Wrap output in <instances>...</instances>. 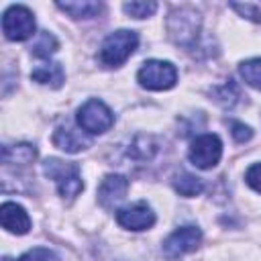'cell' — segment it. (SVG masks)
Returning a JSON list of instances; mask_svg holds the SVG:
<instances>
[{
	"label": "cell",
	"mask_w": 261,
	"mask_h": 261,
	"mask_svg": "<svg viewBox=\"0 0 261 261\" xmlns=\"http://www.w3.org/2000/svg\"><path fill=\"white\" fill-rule=\"evenodd\" d=\"M200 27H202L200 12L192 6L173 8L167 16V33H169L171 41L186 49H192L196 45Z\"/></svg>",
	"instance_id": "obj_1"
},
{
	"label": "cell",
	"mask_w": 261,
	"mask_h": 261,
	"mask_svg": "<svg viewBox=\"0 0 261 261\" xmlns=\"http://www.w3.org/2000/svg\"><path fill=\"white\" fill-rule=\"evenodd\" d=\"M43 171L49 179L55 181L57 192H59L61 198L73 200L84 190L80 165L73 163V161H63V159H57V157H49L43 163Z\"/></svg>",
	"instance_id": "obj_2"
},
{
	"label": "cell",
	"mask_w": 261,
	"mask_h": 261,
	"mask_svg": "<svg viewBox=\"0 0 261 261\" xmlns=\"http://www.w3.org/2000/svg\"><path fill=\"white\" fill-rule=\"evenodd\" d=\"M137 45H139V35L135 31H128V29L114 31L104 39L98 59L106 67H118L135 53Z\"/></svg>",
	"instance_id": "obj_3"
},
{
	"label": "cell",
	"mask_w": 261,
	"mask_h": 261,
	"mask_svg": "<svg viewBox=\"0 0 261 261\" xmlns=\"http://www.w3.org/2000/svg\"><path fill=\"white\" fill-rule=\"evenodd\" d=\"M77 124L84 133L88 135H102L112 128L114 124V114L112 110L102 102V100H88L77 108Z\"/></svg>",
	"instance_id": "obj_4"
},
{
	"label": "cell",
	"mask_w": 261,
	"mask_h": 261,
	"mask_svg": "<svg viewBox=\"0 0 261 261\" xmlns=\"http://www.w3.org/2000/svg\"><path fill=\"white\" fill-rule=\"evenodd\" d=\"M137 80L143 88L153 90V92H161V90H169L175 86L177 82V69L173 63L169 61H161V59H149L141 65Z\"/></svg>",
	"instance_id": "obj_5"
},
{
	"label": "cell",
	"mask_w": 261,
	"mask_h": 261,
	"mask_svg": "<svg viewBox=\"0 0 261 261\" xmlns=\"http://www.w3.org/2000/svg\"><path fill=\"white\" fill-rule=\"evenodd\" d=\"M35 16L22 4H12L2 16V31L8 41H27L35 35Z\"/></svg>",
	"instance_id": "obj_6"
},
{
	"label": "cell",
	"mask_w": 261,
	"mask_h": 261,
	"mask_svg": "<svg viewBox=\"0 0 261 261\" xmlns=\"http://www.w3.org/2000/svg\"><path fill=\"white\" fill-rule=\"evenodd\" d=\"M188 157L198 169H212L222 157V141L218 139V135L212 133L200 135L192 141Z\"/></svg>",
	"instance_id": "obj_7"
},
{
	"label": "cell",
	"mask_w": 261,
	"mask_h": 261,
	"mask_svg": "<svg viewBox=\"0 0 261 261\" xmlns=\"http://www.w3.org/2000/svg\"><path fill=\"white\" fill-rule=\"evenodd\" d=\"M200 241H202V230L198 226H192V224L179 226L163 241V255L167 259H179L196 251Z\"/></svg>",
	"instance_id": "obj_8"
},
{
	"label": "cell",
	"mask_w": 261,
	"mask_h": 261,
	"mask_svg": "<svg viewBox=\"0 0 261 261\" xmlns=\"http://www.w3.org/2000/svg\"><path fill=\"white\" fill-rule=\"evenodd\" d=\"M116 222L126 230H147L155 224V212L147 202H135L116 210Z\"/></svg>",
	"instance_id": "obj_9"
},
{
	"label": "cell",
	"mask_w": 261,
	"mask_h": 261,
	"mask_svg": "<svg viewBox=\"0 0 261 261\" xmlns=\"http://www.w3.org/2000/svg\"><path fill=\"white\" fill-rule=\"evenodd\" d=\"M90 143H92V139L84 130H80L71 124H61L53 133V145L65 153H80L86 147H90Z\"/></svg>",
	"instance_id": "obj_10"
},
{
	"label": "cell",
	"mask_w": 261,
	"mask_h": 261,
	"mask_svg": "<svg viewBox=\"0 0 261 261\" xmlns=\"http://www.w3.org/2000/svg\"><path fill=\"white\" fill-rule=\"evenodd\" d=\"M126 192H128V179L124 175L110 173L102 179V184L98 188V202L104 208H114L120 200H124Z\"/></svg>",
	"instance_id": "obj_11"
},
{
	"label": "cell",
	"mask_w": 261,
	"mask_h": 261,
	"mask_svg": "<svg viewBox=\"0 0 261 261\" xmlns=\"http://www.w3.org/2000/svg\"><path fill=\"white\" fill-rule=\"evenodd\" d=\"M0 222L12 234H27L31 228V218L27 210L16 202H4L0 206Z\"/></svg>",
	"instance_id": "obj_12"
},
{
	"label": "cell",
	"mask_w": 261,
	"mask_h": 261,
	"mask_svg": "<svg viewBox=\"0 0 261 261\" xmlns=\"http://www.w3.org/2000/svg\"><path fill=\"white\" fill-rule=\"evenodd\" d=\"M37 157V149L29 143L18 145H4L2 147V163L4 165H29Z\"/></svg>",
	"instance_id": "obj_13"
},
{
	"label": "cell",
	"mask_w": 261,
	"mask_h": 261,
	"mask_svg": "<svg viewBox=\"0 0 261 261\" xmlns=\"http://www.w3.org/2000/svg\"><path fill=\"white\" fill-rule=\"evenodd\" d=\"M59 10H63L65 14H69L71 18H94L104 10L102 2H90V0H82V2H57L55 4Z\"/></svg>",
	"instance_id": "obj_14"
},
{
	"label": "cell",
	"mask_w": 261,
	"mask_h": 261,
	"mask_svg": "<svg viewBox=\"0 0 261 261\" xmlns=\"http://www.w3.org/2000/svg\"><path fill=\"white\" fill-rule=\"evenodd\" d=\"M31 77L43 86H51V88H59L65 80V71L61 67V63H45V65H39L31 71Z\"/></svg>",
	"instance_id": "obj_15"
},
{
	"label": "cell",
	"mask_w": 261,
	"mask_h": 261,
	"mask_svg": "<svg viewBox=\"0 0 261 261\" xmlns=\"http://www.w3.org/2000/svg\"><path fill=\"white\" fill-rule=\"evenodd\" d=\"M173 188H175L177 194H181L186 198H192V196H198V194L204 192V181L200 177L188 173V171H181L179 175H175Z\"/></svg>",
	"instance_id": "obj_16"
},
{
	"label": "cell",
	"mask_w": 261,
	"mask_h": 261,
	"mask_svg": "<svg viewBox=\"0 0 261 261\" xmlns=\"http://www.w3.org/2000/svg\"><path fill=\"white\" fill-rule=\"evenodd\" d=\"M212 96H214V100H216L220 106L232 108V106L239 102V98H241V90H239V86H237L232 80H228L226 84L216 86V88L212 90Z\"/></svg>",
	"instance_id": "obj_17"
},
{
	"label": "cell",
	"mask_w": 261,
	"mask_h": 261,
	"mask_svg": "<svg viewBox=\"0 0 261 261\" xmlns=\"http://www.w3.org/2000/svg\"><path fill=\"white\" fill-rule=\"evenodd\" d=\"M239 73L241 77L255 90H261V57H253L247 59L239 65Z\"/></svg>",
	"instance_id": "obj_18"
},
{
	"label": "cell",
	"mask_w": 261,
	"mask_h": 261,
	"mask_svg": "<svg viewBox=\"0 0 261 261\" xmlns=\"http://www.w3.org/2000/svg\"><path fill=\"white\" fill-rule=\"evenodd\" d=\"M57 49H59V43H57V39H55L51 33L43 31V33H39L37 41L33 43V47H31V53H33L35 57H51V55H53Z\"/></svg>",
	"instance_id": "obj_19"
},
{
	"label": "cell",
	"mask_w": 261,
	"mask_h": 261,
	"mask_svg": "<svg viewBox=\"0 0 261 261\" xmlns=\"http://www.w3.org/2000/svg\"><path fill=\"white\" fill-rule=\"evenodd\" d=\"M122 10L133 18H147L157 10V2H126Z\"/></svg>",
	"instance_id": "obj_20"
},
{
	"label": "cell",
	"mask_w": 261,
	"mask_h": 261,
	"mask_svg": "<svg viewBox=\"0 0 261 261\" xmlns=\"http://www.w3.org/2000/svg\"><path fill=\"white\" fill-rule=\"evenodd\" d=\"M230 8L241 16L261 24V2H230Z\"/></svg>",
	"instance_id": "obj_21"
},
{
	"label": "cell",
	"mask_w": 261,
	"mask_h": 261,
	"mask_svg": "<svg viewBox=\"0 0 261 261\" xmlns=\"http://www.w3.org/2000/svg\"><path fill=\"white\" fill-rule=\"evenodd\" d=\"M4 261H10V259H4ZM16 261H59L57 259V255L53 253V251H49V249H45V247H35V249H31V251H27L20 259H16Z\"/></svg>",
	"instance_id": "obj_22"
},
{
	"label": "cell",
	"mask_w": 261,
	"mask_h": 261,
	"mask_svg": "<svg viewBox=\"0 0 261 261\" xmlns=\"http://www.w3.org/2000/svg\"><path fill=\"white\" fill-rule=\"evenodd\" d=\"M230 135L234 137L237 143H245V141H249V139L253 137V130H251V126H247L245 122L232 120V122H230Z\"/></svg>",
	"instance_id": "obj_23"
},
{
	"label": "cell",
	"mask_w": 261,
	"mask_h": 261,
	"mask_svg": "<svg viewBox=\"0 0 261 261\" xmlns=\"http://www.w3.org/2000/svg\"><path fill=\"white\" fill-rule=\"evenodd\" d=\"M245 181H247L249 188H253L255 192L261 194V163H253V165L247 169Z\"/></svg>",
	"instance_id": "obj_24"
}]
</instances>
